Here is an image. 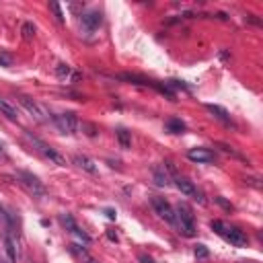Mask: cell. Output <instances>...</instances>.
Listing matches in <instances>:
<instances>
[{"instance_id": "13", "label": "cell", "mask_w": 263, "mask_h": 263, "mask_svg": "<svg viewBox=\"0 0 263 263\" xmlns=\"http://www.w3.org/2000/svg\"><path fill=\"white\" fill-rule=\"evenodd\" d=\"M55 76L60 78V80H64V82H76V80H80V74L78 72H74L70 66H66V64H60L58 68H55Z\"/></svg>"}, {"instance_id": "12", "label": "cell", "mask_w": 263, "mask_h": 263, "mask_svg": "<svg viewBox=\"0 0 263 263\" xmlns=\"http://www.w3.org/2000/svg\"><path fill=\"white\" fill-rule=\"evenodd\" d=\"M0 113H2L6 119H10V121H16V119H18V109H16V105H14L12 101H8L6 97H0Z\"/></svg>"}, {"instance_id": "8", "label": "cell", "mask_w": 263, "mask_h": 263, "mask_svg": "<svg viewBox=\"0 0 263 263\" xmlns=\"http://www.w3.org/2000/svg\"><path fill=\"white\" fill-rule=\"evenodd\" d=\"M175 187L183 193V195H187V197H193V199H197L199 203H203V197H201V193L197 191V187L189 181V179H185V177H175Z\"/></svg>"}, {"instance_id": "3", "label": "cell", "mask_w": 263, "mask_h": 263, "mask_svg": "<svg viewBox=\"0 0 263 263\" xmlns=\"http://www.w3.org/2000/svg\"><path fill=\"white\" fill-rule=\"evenodd\" d=\"M25 138L29 140V144L43 156V158H47L51 164H58V166H66V158L55 150V148H51L47 142H43V140H39L37 136H33L31 132H25Z\"/></svg>"}, {"instance_id": "25", "label": "cell", "mask_w": 263, "mask_h": 263, "mask_svg": "<svg viewBox=\"0 0 263 263\" xmlns=\"http://www.w3.org/2000/svg\"><path fill=\"white\" fill-rule=\"evenodd\" d=\"M105 214H107V216H109V218H115V212H113V210H107V212H105Z\"/></svg>"}, {"instance_id": "18", "label": "cell", "mask_w": 263, "mask_h": 263, "mask_svg": "<svg viewBox=\"0 0 263 263\" xmlns=\"http://www.w3.org/2000/svg\"><path fill=\"white\" fill-rule=\"evenodd\" d=\"M115 136H117V142L121 144V148H129V146H132V136H129V132H125V129H117Z\"/></svg>"}, {"instance_id": "20", "label": "cell", "mask_w": 263, "mask_h": 263, "mask_svg": "<svg viewBox=\"0 0 263 263\" xmlns=\"http://www.w3.org/2000/svg\"><path fill=\"white\" fill-rule=\"evenodd\" d=\"M193 253H195V257H197V259H205V257L210 255V251H208V247H205V245H195Z\"/></svg>"}, {"instance_id": "22", "label": "cell", "mask_w": 263, "mask_h": 263, "mask_svg": "<svg viewBox=\"0 0 263 263\" xmlns=\"http://www.w3.org/2000/svg\"><path fill=\"white\" fill-rule=\"evenodd\" d=\"M23 33H25L27 39H31V37L35 35V27H33L31 23H25V25H23Z\"/></svg>"}, {"instance_id": "10", "label": "cell", "mask_w": 263, "mask_h": 263, "mask_svg": "<svg viewBox=\"0 0 263 263\" xmlns=\"http://www.w3.org/2000/svg\"><path fill=\"white\" fill-rule=\"evenodd\" d=\"M187 158L193 160V162H214V152L210 148L197 146V148H191L187 152Z\"/></svg>"}, {"instance_id": "2", "label": "cell", "mask_w": 263, "mask_h": 263, "mask_svg": "<svg viewBox=\"0 0 263 263\" xmlns=\"http://www.w3.org/2000/svg\"><path fill=\"white\" fill-rule=\"evenodd\" d=\"M210 226H212V230H214L216 234H220L222 238H226V240H228L230 245H234V247H247V242H249L247 234H245L240 228L228 226V224H224L222 220H212Z\"/></svg>"}, {"instance_id": "16", "label": "cell", "mask_w": 263, "mask_h": 263, "mask_svg": "<svg viewBox=\"0 0 263 263\" xmlns=\"http://www.w3.org/2000/svg\"><path fill=\"white\" fill-rule=\"evenodd\" d=\"M205 109H208L216 119H220V121H224V123H230V115L226 113V109H222V107H218V105H205Z\"/></svg>"}, {"instance_id": "19", "label": "cell", "mask_w": 263, "mask_h": 263, "mask_svg": "<svg viewBox=\"0 0 263 263\" xmlns=\"http://www.w3.org/2000/svg\"><path fill=\"white\" fill-rule=\"evenodd\" d=\"M60 222H62V226L68 230V232H74L78 226H76V222H74V218L70 216V214H60Z\"/></svg>"}, {"instance_id": "4", "label": "cell", "mask_w": 263, "mask_h": 263, "mask_svg": "<svg viewBox=\"0 0 263 263\" xmlns=\"http://www.w3.org/2000/svg\"><path fill=\"white\" fill-rule=\"evenodd\" d=\"M14 177H16V183H18L27 193H31L33 197H43V195L47 193V191H45V185L39 181L37 175L29 173V171H16Z\"/></svg>"}, {"instance_id": "15", "label": "cell", "mask_w": 263, "mask_h": 263, "mask_svg": "<svg viewBox=\"0 0 263 263\" xmlns=\"http://www.w3.org/2000/svg\"><path fill=\"white\" fill-rule=\"evenodd\" d=\"M154 181H156V185H171V177H168V173H166V168H164V164L162 166H156L154 168Z\"/></svg>"}, {"instance_id": "17", "label": "cell", "mask_w": 263, "mask_h": 263, "mask_svg": "<svg viewBox=\"0 0 263 263\" xmlns=\"http://www.w3.org/2000/svg\"><path fill=\"white\" fill-rule=\"evenodd\" d=\"M164 125H166V129H168L171 134H183V129H185V123H183L181 119H177V117H171Z\"/></svg>"}, {"instance_id": "23", "label": "cell", "mask_w": 263, "mask_h": 263, "mask_svg": "<svg viewBox=\"0 0 263 263\" xmlns=\"http://www.w3.org/2000/svg\"><path fill=\"white\" fill-rule=\"evenodd\" d=\"M138 259H140V263H156V261H154V259H152L150 255H144V253H142V255H140Z\"/></svg>"}, {"instance_id": "21", "label": "cell", "mask_w": 263, "mask_h": 263, "mask_svg": "<svg viewBox=\"0 0 263 263\" xmlns=\"http://www.w3.org/2000/svg\"><path fill=\"white\" fill-rule=\"evenodd\" d=\"M49 8L53 10V14H55V18H58V23H64V14H62V8H60V4H55V2H51V4H49Z\"/></svg>"}, {"instance_id": "14", "label": "cell", "mask_w": 263, "mask_h": 263, "mask_svg": "<svg viewBox=\"0 0 263 263\" xmlns=\"http://www.w3.org/2000/svg\"><path fill=\"white\" fill-rule=\"evenodd\" d=\"M4 249H6L8 259L14 263V261L18 259V249H16V240L10 236V232H8V230H4Z\"/></svg>"}, {"instance_id": "9", "label": "cell", "mask_w": 263, "mask_h": 263, "mask_svg": "<svg viewBox=\"0 0 263 263\" xmlns=\"http://www.w3.org/2000/svg\"><path fill=\"white\" fill-rule=\"evenodd\" d=\"M101 23H103V14H101L99 10H88V12H84V14L80 16V25H82L86 31L99 29Z\"/></svg>"}, {"instance_id": "1", "label": "cell", "mask_w": 263, "mask_h": 263, "mask_svg": "<svg viewBox=\"0 0 263 263\" xmlns=\"http://www.w3.org/2000/svg\"><path fill=\"white\" fill-rule=\"evenodd\" d=\"M175 210V226L179 230V234L183 236H195L197 232V226H195V218H193V212L187 203H179Z\"/></svg>"}, {"instance_id": "6", "label": "cell", "mask_w": 263, "mask_h": 263, "mask_svg": "<svg viewBox=\"0 0 263 263\" xmlns=\"http://www.w3.org/2000/svg\"><path fill=\"white\" fill-rule=\"evenodd\" d=\"M51 121L58 125V129H60L62 134H68V136L76 134V132H78V127H80V121H78V117H76L72 111L58 113V115H53V117H51Z\"/></svg>"}, {"instance_id": "11", "label": "cell", "mask_w": 263, "mask_h": 263, "mask_svg": "<svg viewBox=\"0 0 263 263\" xmlns=\"http://www.w3.org/2000/svg\"><path fill=\"white\" fill-rule=\"evenodd\" d=\"M74 164H76L78 168H82V171L90 173V175H99V166H97V162H95L92 158H88V156L76 154V156H74Z\"/></svg>"}, {"instance_id": "7", "label": "cell", "mask_w": 263, "mask_h": 263, "mask_svg": "<svg viewBox=\"0 0 263 263\" xmlns=\"http://www.w3.org/2000/svg\"><path fill=\"white\" fill-rule=\"evenodd\" d=\"M150 203H152L154 212L158 214V218L166 220L168 224H175V210H173V205H171V203H168L164 197L152 195V197H150Z\"/></svg>"}, {"instance_id": "26", "label": "cell", "mask_w": 263, "mask_h": 263, "mask_svg": "<svg viewBox=\"0 0 263 263\" xmlns=\"http://www.w3.org/2000/svg\"><path fill=\"white\" fill-rule=\"evenodd\" d=\"M238 263H253V261H238Z\"/></svg>"}, {"instance_id": "24", "label": "cell", "mask_w": 263, "mask_h": 263, "mask_svg": "<svg viewBox=\"0 0 263 263\" xmlns=\"http://www.w3.org/2000/svg\"><path fill=\"white\" fill-rule=\"evenodd\" d=\"M107 236H109V238H111V240H117V234H115V232H113V230H107Z\"/></svg>"}, {"instance_id": "5", "label": "cell", "mask_w": 263, "mask_h": 263, "mask_svg": "<svg viewBox=\"0 0 263 263\" xmlns=\"http://www.w3.org/2000/svg\"><path fill=\"white\" fill-rule=\"evenodd\" d=\"M18 103L29 111V115L37 121V123H49V111L39 103V101H35V99H31V97H27V95H18Z\"/></svg>"}]
</instances>
